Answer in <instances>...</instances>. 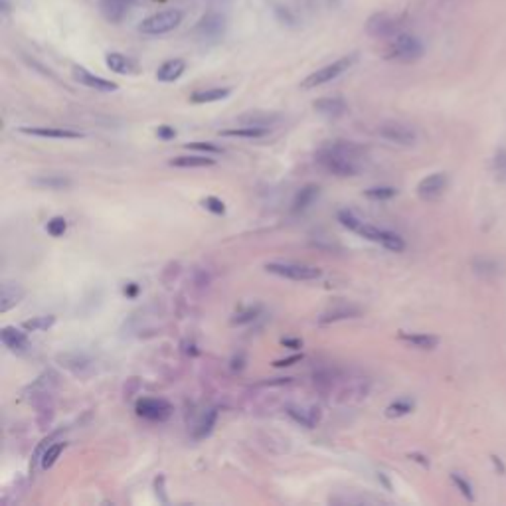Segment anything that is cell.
Masks as SVG:
<instances>
[{"instance_id": "cell-44", "label": "cell", "mask_w": 506, "mask_h": 506, "mask_svg": "<svg viewBox=\"0 0 506 506\" xmlns=\"http://www.w3.org/2000/svg\"><path fill=\"white\" fill-rule=\"evenodd\" d=\"M156 136L163 139V141H172V139L176 136V131H174V127H170V125H161V127L156 129Z\"/></svg>"}, {"instance_id": "cell-45", "label": "cell", "mask_w": 506, "mask_h": 506, "mask_svg": "<svg viewBox=\"0 0 506 506\" xmlns=\"http://www.w3.org/2000/svg\"><path fill=\"white\" fill-rule=\"evenodd\" d=\"M303 360V354H295V356H289V358H283V360H275L273 362V366L275 368H289V366H293V364H297Z\"/></svg>"}, {"instance_id": "cell-18", "label": "cell", "mask_w": 506, "mask_h": 506, "mask_svg": "<svg viewBox=\"0 0 506 506\" xmlns=\"http://www.w3.org/2000/svg\"><path fill=\"white\" fill-rule=\"evenodd\" d=\"M134 0H101V12L105 20L119 24L125 16L129 14V8L133 6Z\"/></svg>"}, {"instance_id": "cell-2", "label": "cell", "mask_w": 506, "mask_h": 506, "mask_svg": "<svg viewBox=\"0 0 506 506\" xmlns=\"http://www.w3.org/2000/svg\"><path fill=\"white\" fill-rule=\"evenodd\" d=\"M425 48L421 44V40L412 36V34H398L396 38L389 40V45L386 50L387 60L403 61V63H412L417 61L423 56Z\"/></svg>"}, {"instance_id": "cell-5", "label": "cell", "mask_w": 506, "mask_h": 506, "mask_svg": "<svg viewBox=\"0 0 506 506\" xmlns=\"http://www.w3.org/2000/svg\"><path fill=\"white\" fill-rule=\"evenodd\" d=\"M58 386V374L54 370H48L42 376H38L30 386L26 387V396L30 398V402L40 407V412H45V409H52V403L48 405V402L52 400V394Z\"/></svg>"}, {"instance_id": "cell-32", "label": "cell", "mask_w": 506, "mask_h": 506, "mask_svg": "<svg viewBox=\"0 0 506 506\" xmlns=\"http://www.w3.org/2000/svg\"><path fill=\"white\" fill-rule=\"evenodd\" d=\"M279 121V115H271V113H253V115H245L239 117V125H252V127H267L271 129L273 123Z\"/></svg>"}, {"instance_id": "cell-25", "label": "cell", "mask_w": 506, "mask_h": 506, "mask_svg": "<svg viewBox=\"0 0 506 506\" xmlns=\"http://www.w3.org/2000/svg\"><path fill=\"white\" fill-rule=\"evenodd\" d=\"M222 136H238V139H261L269 134L267 127H252V125H239L234 129H223L220 131Z\"/></svg>"}, {"instance_id": "cell-16", "label": "cell", "mask_w": 506, "mask_h": 506, "mask_svg": "<svg viewBox=\"0 0 506 506\" xmlns=\"http://www.w3.org/2000/svg\"><path fill=\"white\" fill-rule=\"evenodd\" d=\"M24 295H26V291L22 289V285L4 281L0 287V313H8L10 309H14L16 305L24 298Z\"/></svg>"}, {"instance_id": "cell-15", "label": "cell", "mask_w": 506, "mask_h": 506, "mask_svg": "<svg viewBox=\"0 0 506 506\" xmlns=\"http://www.w3.org/2000/svg\"><path fill=\"white\" fill-rule=\"evenodd\" d=\"M0 341L2 344L12 350V352H26L30 348V341H28V334L18 330L16 327H4L0 330Z\"/></svg>"}, {"instance_id": "cell-41", "label": "cell", "mask_w": 506, "mask_h": 506, "mask_svg": "<svg viewBox=\"0 0 506 506\" xmlns=\"http://www.w3.org/2000/svg\"><path fill=\"white\" fill-rule=\"evenodd\" d=\"M188 150H198V152H204V154H222L223 150L214 145V143H202V141H196V143H188L186 145Z\"/></svg>"}, {"instance_id": "cell-1", "label": "cell", "mask_w": 506, "mask_h": 506, "mask_svg": "<svg viewBox=\"0 0 506 506\" xmlns=\"http://www.w3.org/2000/svg\"><path fill=\"white\" fill-rule=\"evenodd\" d=\"M366 152L356 143L350 141H334L325 145L316 152V163L321 164L327 172L336 176H356L362 168V159Z\"/></svg>"}, {"instance_id": "cell-19", "label": "cell", "mask_w": 506, "mask_h": 506, "mask_svg": "<svg viewBox=\"0 0 506 506\" xmlns=\"http://www.w3.org/2000/svg\"><path fill=\"white\" fill-rule=\"evenodd\" d=\"M105 63H107V68H109L111 72H115V74L119 75H131L139 72L136 61L131 60V58L125 56V54H119V52H111V54H107V56H105Z\"/></svg>"}, {"instance_id": "cell-8", "label": "cell", "mask_w": 506, "mask_h": 506, "mask_svg": "<svg viewBox=\"0 0 506 506\" xmlns=\"http://www.w3.org/2000/svg\"><path fill=\"white\" fill-rule=\"evenodd\" d=\"M378 134L387 141V143H394V145H400V147H412L417 143V133L414 127L400 123V121H386L378 127Z\"/></svg>"}, {"instance_id": "cell-17", "label": "cell", "mask_w": 506, "mask_h": 506, "mask_svg": "<svg viewBox=\"0 0 506 506\" xmlns=\"http://www.w3.org/2000/svg\"><path fill=\"white\" fill-rule=\"evenodd\" d=\"M313 109L318 115L336 119V117H343L344 113L348 111V105H346L343 97H323V99L314 101Z\"/></svg>"}, {"instance_id": "cell-4", "label": "cell", "mask_w": 506, "mask_h": 506, "mask_svg": "<svg viewBox=\"0 0 506 506\" xmlns=\"http://www.w3.org/2000/svg\"><path fill=\"white\" fill-rule=\"evenodd\" d=\"M182 18H184V12L176 10V8L161 10L156 14L145 18L139 24V32L145 34V36H163V34L176 30L180 24H182Z\"/></svg>"}, {"instance_id": "cell-46", "label": "cell", "mask_w": 506, "mask_h": 506, "mask_svg": "<svg viewBox=\"0 0 506 506\" xmlns=\"http://www.w3.org/2000/svg\"><path fill=\"white\" fill-rule=\"evenodd\" d=\"M139 291H141V287H139L136 283H127V285H125V289H123V293H125L127 297H131V298L136 297V295H139Z\"/></svg>"}, {"instance_id": "cell-42", "label": "cell", "mask_w": 506, "mask_h": 506, "mask_svg": "<svg viewBox=\"0 0 506 506\" xmlns=\"http://www.w3.org/2000/svg\"><path fill=\"white\" fill-rule=\"evenodd\" d=\"M202 206L208 210V212H212V214H218V216L225 214V204H223L220 198H216V196L204 198V200H202Z\"/></svg>"}, {"instance_id": "cell-48", "label": "cell", "mask_w": 506, "mask_h": 506, "mask_svg": "<svg viewBox=\"0 0 506 506\" xmlns=\"http://www.w3.org/2000/svg\"><path fill=\"white\" fill-rule=\"evenodd\" d=\"M283 344H285V346H291V348H301V346H303V343H301V341H289V338H287V341H283Z\"/></svg>"}, {"instance_id": "cell-23", "label": "cell", "mask_w": 506, "mask_h": 506, "mask_svg": "<svg viewBox=\"0 0 506 506\" xmlns=\"http://www.w3.org/2000/svg\"><path fill=\"white\" fill-rule=\"evenodd\" d=\"M318 192H321V188H318L316 184H307V186H303V188L297 192V196H295V200H293V208H291L293 210V214H301V212H305V210L309 208L314 200H316Z\"/></svg>"}, {"instance_id": "cell-38", "label": "cell", "mask_w": 506, "mask_h": 506, "mask_svg": "<svg viewBox=\"0 0 506 506\" xmlns=\"http://www.w3.org/2000/svg\"><path fill=\"white\" fill-rule=\"evenodd\" d=\"M338 222L343 223L344 227L352 230V232H356L358 227L362 225V220L358 218L354 212H350V210H341L338 212Z\"/></svg>"}, {"instance_id": "cell-31", "label": "cell", "mask_w": 506, "mask_h": 506, "mask_svg": "<svg viewBox=\"0 0 506 506\" xmlns=\"http://www.w3.org/2000/svg\"><path fill=\"white\" fill-rule=\"evenodd\" d=\"M473 269L475 273L483 275V277H494L500 273V265L496 259H489V257H476L473 261Z\"/></svg>"}, {"instance_id": "cell-13", "label": "cell", "mask_w": 506, "mask_h": 506, "mask_svg": "<svg viewBox=\"0 0 506 506\" xmlns=\"http://www.w3.org/2000/svg\"><path fill=\"white\" fill-rule=\"evenodd\" d=\"M72 75H74V79L77 83H81V85H85V88H90V90L101 91V93H113V91L119 90V85H117L115 81H109V79H105V77L91 74V72H88L85 68H81V65H74Z\"/></svg>"}, {"instance_id": "cell-3", "label": "cell", "mask_w": 506, "mask_h": 506, "mask_svg": "<svg viewBox=\"0 0 506 506\" xmlns=\"http://www.w3.org/2000/svg\"><path fill=\"white\" fill-rule=\"evenodd\" d=\"M356 61V54H350V56H344L341 60L332 61L325 68L316 70L311 75H307L301 83L303 90H314V88H321V85H327L330 81H334L336 77H341L344 72H348Z\"/></svg>"}, {"instance_id": "cell-36", "label": "cell", "mask_w": 506, "mask_h": 506, "mask_svg": "<svg viewBox=\"0 0 506 506\" xmlns=\"http://www.w3.org/2000/svg\"><path fill=\"white\" fill-rule=\"evenodd\" d=\"M412 409H414V402H409V400H398V402H394L387 405L386 416L387 417H402V416H407Z\"/></svg>"}, {"instance_id": "cell-21", "label": "cell", "mask_w": 506, "mask_h": 506, "mask_svg": "<svg viewBox=\"0 0 506 506\" xmlns=\"http://www.w3.org/2000/svg\"><path fill=\"white\" fill-rule=\"evenodd\" d=\"M184 72H186V61L174 58V60L164 61L163 65L156 70V79L163 83H172V81L180 79Z\"/></svg>"}, {"instance_id": "cell-33", "label": "cell", "mask_w": 506, "mask_h": 506, "mask_svg": "<svg viewBox=\"0 0 506 506\" xmlns=\"http://www.w3.org/2000/svg\"><path fill=\"white\" fill-rule=\"evenodd\" d=\"M56 325V316L52 314H44V316H34L30 321H24L22 323V328L28 330V332H42V330H48Z\"/></svg>"}, {"instance_id": "cell-27", "label": "cell", "mask_w": 506, "mask_h": 506, "mask_svg": "<svg viewBox=\"0 0 506 506\" xmlns=\"http://www.w3.org/2000/svg\"><path fill=\"white\" fill-rule=\"evenodd\" d=\"M358 314H360V309H356V307H334V309L321 314L318 323L321 325H330V323L346 321V318H352V316H358Z\"/></svg>"}, {"instance_id": "cell-34", "label": "cell", "mask_w": 506, "mask_h": 506, "mask_svg": "<svg viewBox=\"0 0 506 506\" xmlns=\"http://www.w3.org/2000/svg\"><path fill=\"white\" fill-rule=\"evenodd\" d=\"M63 449H65V443H63V441L52 443V445L44 451V455H42V459H40V467H42V469H52V467L56 465V461L60 459Z\"/></svg>"}, {"instance_id": "cell-26", "label": "cell", "mask_w": 506, "mask_h": 506, "mask_svg": "<svg viewBox=\"0 0 506 506\" xmlns=\"http://www.w3.org/2000/svg\"><path fill=\"white\" fill-rule=\"evenodd\" d=\"M400 338L405 341L407 344H412L414 348H419V350H433L437 344H439V338L437 336H432V334H421V332H402Z\"/></svg>"}, {"instance_id": "cell-24", "label": "cell", "mask_w": 506, "mask_h": 506, "mask_svg": "<svg viewBox=\"0 0 506 506\" xmlns=\"http://www.w3.org/2000/svg\"><path fill=\"white\" fill-rule=\"evenodd\" d=\"M214 163L216 161L210 159L208 154H188V156H174L168 164L176 168H202V166H212Z\"/></svg>"}, {"instance_id": "cell-10", "label": "cell", "mask_w": 506, "mask_h": 506, "mask_svg": "<svg viewBox=\"0 0 506 506\" xmlns=\"http://www.w3.org/2000/svg\"><path fill=\"white\" fill-rule=\"evenodd\" d=\"M194 32L204 42H218L222 40L223 32H225V18L218 12H208L198 20Z\"/></svg>"}, {"instance_id": "cell-39", "label": "cell", "mask_w": 506, "mask_h": 506, "mask_svg": "<svg viewBox=\"0 0 506 506\" xmlns=\"http://www.w3.org/2000/svg\"><path fill=\"white\" fill-rule=\"evenodd\" d=\"M58 435H60V432L50 433V435L45 437L44 441H42V445H38V449L34 451V459H32L30 471H34V469H36V465L40 463V459H42V455H44V451H45V449H48V447L52 445V441H56V439H58Z\"/></svg>"}, {"instance_id": "cell-14", "label": "cell", "mask_w": 506, "mask_h": 506, "mask_svg": "<svg viewBox=\"0 0 506 506\" xmlns=\"http://www.w3.org/2000/svg\"><path fill=\"white\" fill-rule=\"evenodd\" d=\"M20 133L30 134V136H40V139H56V141H75L83 139L85 134L63 127H22Z\"/></svg>"}, {"instance_id": "cell-12", "label": "cell", "mask_w": 506, "mask_h": 506, "mask_svg": "<svg viewBox=\"0 0 506 506\" xmlns=\"http://www.w3.org/2000/svg\"><path fill=\"white\" fill-rule=\"evenodd\" d=\"M447 184L449 180H447L445 172H433L417 184V196L425 202L437 200L447 190Z\"/></svg>"}, {"instance_id": "cell-29", "label": "cell", "mask_w": 506, "mask_h": 506, "mask_svg": "<svg viewBox=\"0 0 506 506\" xmlns=\"http://www.w3.org/2000/svg\"><path fill=\"white\" fill-rule=\"evenodd\" d=\"M216 421H218V409H208L202 419H200V423L194 427V439L196 441H200V439H206L210 433L214 432V425H216Z\"/></svg>"}, {"instance_id": "cell-7", "label": "cell", "mask_w": 506, "mask_h": 506, "mask_svg": "<svg viewBox=\"0 0 506 506\" xmlns=\"http://www.w3.org/2000/svg\"><path fill=\"white\" fill-rule=\"evenodd\" d=\"M358 236H362L368 241H374V243H380L382 247H386L389 252L400 253L405 250V241H403L402 236L389 232V230H382V227H376L372 223H364L356 230Z\"/></svg>"}, {"instance_id": "cell-35", "label": "cell", "mask_w": 506, "mask_h": 506, "mask_svg": "<svg viewBox=\"0 0 506 506\" xmlns=\"http://www.w3.org/2000/svg\"><path fill=\"white\" fill-rule=\"evenodd\" d=\"M396 194H398V188H394V186H374V188L364 190V196L370 200H389Z\"/></svg>"}, {"instance_id": "cell-37", "label": "cell", "mask_w": 506, "mask_h": 506, "mask_svg": "<svg viewBox=\"0 0 506 506\" xmlns=\"http://www.w3.org/2000/svg\"><path fill=\"white\" fill-rule=\"evenodd\" d=\"M45 230H48V234H50L52 238H61V236L65 234V230H68V222H65V218L56 216V218H52V220L48 222Z\"/></svg>"}, {"instance_id": "cell-20", "label": "cell", "mask_w": 506, "mask_h": 506, "mask_svg": "<svg viewBox=\"0 0 506 506\" xmlns=\"http://www.w3.org/2000/svg\"><path fill=\"white\" fill-rule=\"evenodd\" d=\"M287 416L295 419L303 427L313 429L314 425L321 421V412L316 407H301V405H287Z\"/></svg>"}, {"instance_id": "cell-43", "label": "cell", "mask_w": 506, "mask_h": 506, "mask_svg": "<svg viewBox=\"0 0 506 506\" xmlns=\"http://www.w3.org/2000/svg\"><path fill=\"white\" fill-rule=\"evenodd\" d=\"M257 314H259V307L247 309V311H243V313L236 314V316L232 318V325H245V323H252V321H255Z\"/></svg>"}, {"instance_id": "cell-6", "label": "cell", "mask_w": 506, "mask_h": 506, "mask_svg": "<svg viewBox=\"0 0 506 506\" xmlns=\"http://www.w3.org/2000/svg\"><path fill=\"white\" fill-rule=\"evenodd\" d=\"M265 271L291 281H314L321 277V269L305 263H293V261H271L265 263Z\"/></svg>"}, {"instance_id": "cell-30", "label": "cell", "mask_w": 506, "mask_h": 506, "mask_svg": "<svg viewBox=\"0 0 506 506\" xmlns=\"http://www.w3.org/2000/svg\"><path fill=\"white\" fill-rule=\"evenodd\" d=\"M34 186H40V188H48V190H63V188H70L72 186V180L60 176V174H48V176H38V179L32 180Z\"/></svg>"}, {"instance_id": "cell-22", "label": "cell", "mask_w": 506, "mask_h": 506, "mask_svg": "<svg viewBox=\"0 0 506 506\" xmlns=\"http://www.w3.org/2000/svg\"><path fill=\"white\" fill-rule=\"evenodd\" d=\"M230 95H232V88H210V90L194 91L190 95V103H214V101H222Z\"/></svg>"}, {"instance_id": "cell-40", "label": "cell", "mask_w": 506, "mask_h": 506, "mask_svg": "<svg viewBox=\"0 0 506 506\" xmlns=\"http://www.w3.org/2000/svg\"><path fill=\"white\" fill-rule=\"evenodd\" d=\"M451 480H453V485L459 489V492H461L465 498L473 500V487H471L469 480H465L459 473H451Z\"/></svg>"}, {"instance_id": "cell-28", "label": "cell", "mask_w": 506, "mask_h": 506, "mask_svg": "<svg viewBox=\"0 0 506 506\" xmlns=\"http://www.w3.org/2000/svg\"><path fill=\"white\" fill-rule=\"evenodd\" d=\"M61 362V366H65L68 370H72L74 374H83L88 368H91V360L85 354H79V352H72V354H63L58 358Z\"/></svg>"}, {"instance_id": "cell-11", "label": "cell", "mask_w": 506, "mask_h": 506, "mask_svg": "<svg viewBox=\"0 0 506 506\" xmlns=\"http://www.w3.org/2000/svg\"><path fill=\"white\" fill-rule=\"evenodd\" d=\"M136 416L149 421H166L172 414V405L163 398H143L134 405Z\"/></svg>"}, {"instance_id": "cell-47", "label": "cell", "mask_w": 506, "mask_h": 506, "mask_svg": "<svg viewBox=\"0 0 506 506\" xmlns=\"http://www.w3.org/2000/svg\"><path fill=\"white\" fill-rule=\"evenodd\" d=\"M163 483H164V476H159L156 480H154V489H156V496L161 494V503H166V496H163Z\"/></svg>"}, {"instance_id": "cell-9", "label": "cell", "mask_w": 506, "mask_h": 506, "mask_svg": "<svg viewBox=\"0 0 506 506\" xmlns=\"http://www.w3.org/2000/svg\"><path fill=\"white\" fill-rule=\"evenodd\" d=\"M366 32L372 38H382V40H392L400 34V22L396 16L389 12H376L368 18L366 22Z\"/></svg>"}]
</instances>
